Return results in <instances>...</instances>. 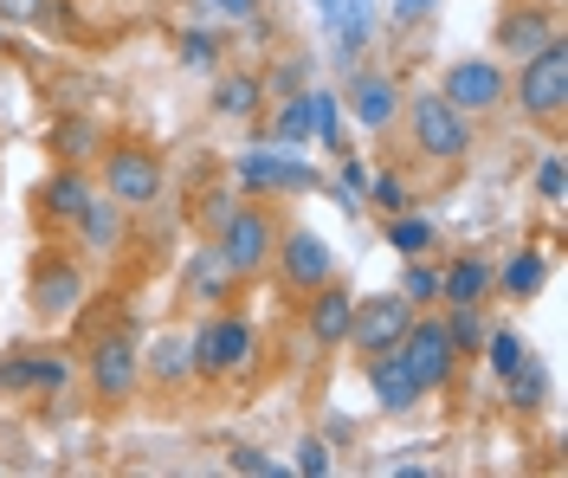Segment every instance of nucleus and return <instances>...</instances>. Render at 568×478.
<instances>
[{
  "label": "nucleus",
  "instance_id": "nucleus-1",
  "mask_svg": "<svg viewBox=\"0 0 568 478\" xmlns=\"http://www.w3.org/2000/svg\"><path fill=\"white\" fill-rule=\"evenodd\" d=\"M272 246H278V221H272V207H233L226 221L213 226V258L233 272V278H258L265 265H272Z\"/></svg>",
  "mask_w": 568,
  "mask_h": 478
},
{
  "label": "nucleus",
  "instance_id": "nucleus-2",
  "mask_svg": "<svg viewBox=\"0 0 568 478\" xmlns=\"http://www.w3.org/2000/svg\"><path fill=\"white\" fill-rule=\"evenodd\" d=\"M510 98L524 104L530 123L562 130V111H568V45H562V33L549 39V45H536L530 59H524V72H517V84H510Z\"/></svg>",
  "mask_w": 568,
  "mask_h": 478
},
{
  "label": "nucleus",
  "instance_id": "nucleus-3",
  "mask_svg": "<svg viewBox=\"0 0 568 478\" xmlns=\"http://www.w3.org/2000/svg\"><path fill=\"white\" fill-rule=\"evenodd\" d=\"M400 116H407L414 149H420L426 162H465V155H471V116L453 111L439 91H414V98H400Z\"/></svg>",
  "mask_w": 568,
  "mask_h": 478
},
{
  "label": "nucleus",
  "instance_id": "nucleus-4",
  "mask_svg": "<svg viewBox=\"0 0 568 478\" xmlns=\"http://www.w3.org/2000/svg\"><path fill=\"white\" fill-rule=\"evenodd\" d=\"M252 349H258V336L240 311H213L201 330L187 336V363L194 375H240L252 363Z\"/></svg>",
  "mask_w": 568,
  "mask_h": 478
},
{
  "label": "nucleus",
  "instance_id": "nucleus-5",
  "mask_svg": "<svg viewBox=\"0 0 568 478\" xmlns=\"http://www.w3.org/2000/svg\"><path fill=\"white\" fill-rule=\"evenodd\" d=\"M162 187H169V175H162V155L155 149H142V143L104 149V194L116 207H155Z\"/></svg>",
  "mask_w": 568,
  "mask_h": 478
},
{
  "label": "nucleus",
  "instance_id": "nucleus-6",
  "mask_svg": "<svg viewBox=\"0 0 568 478\" xmlns=\"http://www.w3.org/2000/svg\"><path fill=\"white\" fill-rule=\"evenodd\" d=\"M394 356L407 363V375H414V388H420V395H439V388L453 382V368H459V349H453V336H446L439 317H414L407 336L394 343Z\"/></svg>",
  "mask_w": 568,
  "mask_h": 478
},
{
  "label": "nucleus",
  "instance_id": "nucleus-7",
  "mask_svg": "<svg viewBox=\"0 0 568 478\" xmlns=\"http://www.w3.org/2000/svg\"><path fill=\"white\" fill-rule=\"evenodd\" d=\"M272 265H278V278L291 292H317L336 278V253H329V240L311 233V226H278V246H272Z\"/></svg>",
  "mask_w": 568,
  "mask_h": 478
},
{
  "label": "nucleus",
  "instance_id": "nucleus-8",
  "mask_svg": "<svg viewBox=\"0 0 568 478\" xmlns=\"http://www.w3.org/2000/svg\"><path fill=\"white\" fill-rule=\"evenodd\" d=\"M439 98H446L453 111H465V116H491L497 104L510 98V78H504L497 59H459L453 72L439 78Z\"/></svg>",
  "mask_w": 568,
  "mask_h": 478
},
{
  "label": "nucleus",
  "instance_id": "nucleus-9",
  "mask_svg": "<svg viewBox=\"0 0 568 478\" xmlns=\"http://www.w3.org/2000/svg\"><path fill=\"white\" fill-rule=\"evenodd\" d=\"M407 324H414V304H407L400 292L355 297V317H349V343H355V356H382V349H394V343L407 336Z\"/></svg>",
  "mask_w": 568,
  "mask_h": 478
},
{
  "label": "nucleus",
  "instance_id": "nucleus-10",
  "mask_svg": "<svg viewBox=\"0 0 568 478\" xmlns=\"http://www.w3.org/2000/svg\"><path fill=\"white\" fill-rule=\"evenodd\" d=\"M142 388V349L130 336H104L91 349V395L98 401H130Z\"/></svg>",
  "mask_w": 568,
  "mask_h": 478
},
{
  "label": "nucleus",
  "instance_id": "nucleus-11",
  "mask_svg": "<svg viewBox=\"0 0 568 478\" xmlns=\"http://www.w3.org/2000/svg\"><path fill=\"white\" fill-rule=\"evenodd\" d=\"M311 182H317V169L297 162V155H284V149L240 155V194H297V187H311Z\"/></svg>",
  "mask_w": 568,
  "mask_h": 478
},
{
  "label": "nucleus",
  "instance_id": "nucleus-12",
  "mask_svg": "<svg viewBox=\"0 0 568 478\" xmlns=\"http://www.w3.org/2000/svg\"><path fill=\"white\" fill-rule=\"evenodd\" d=\"M33 317H45V324H59L65 311H78V297H84V272L71 265V258H39L33 272Z\"/></svg>",
  "mask_w": 568,
  "mask_h": 478
},
{
  "label": "nucleus",
  "instance_id": "nucleus-13",
  "mask_svg": "<svg viewBox=\"0 0 568 478\" xmlns=\"http://www.w3.org/2000/svg\"><path fill=\"white\" fill-rule=\"evenodd\" d=\"M343 98H349V116L362 130H375V136L394 130V116H400V84H394L388 72H355Z\"/></svg>",
  "mask_w": 568,
  "mask_h": 478
},
{
  "label": "nucleus",
  "instance_id": "nucleus-14",
  "mask_svg": "<svg viewBox=\"0 0 568 478\" xmlns=\"http://www.w3.org/2000/svg\"><path fill=\"white\" fill-rule=\"evenodd\" d=\"M98 187L84 182V169H71V162H59L45 182H39V221L52 226H78V214H84V201H91Z\"/></svg>",
  "mask_w": 568,
  "mask_h": 478
},
{
  "label": "nucleus",
  "instance_id": "nucleus-15",
  "mask_svg": "<svg viewBox=\"0 0 568 478\" xmlns=\"http://www.w3.org/2000/svg\"><path fill=\"white\" fill-rule=\"evenodd\" d=\"M362 368H368V388H375V407H382V414H414V407H420V388H414V375H407V363H400L394 349L362 356Z\"/></svg>",
  "mask_w": 568,
  "mask_h": 478
},
{
  "label": "nucleus",
  "instance_id": "nucleus-16",
  "mask_svg": "<svg viewBox=\"0 0 568 478\" xmlns=\"http://www.w3.org/2000/svg\"><path fill=\"white\" fill-rule=\"evenodd\" d=\"M349 317H355V292H343L336 278L311 292V336H317V349H343L349 343Z\"/></svg>",
  "mask_w": 568,
  "mask_h": 478
},
{
  "label": "nucleus",
  "instance_id": "nucleus-17",
  "mask_svg": "<svg viewBox=\"0 0 568 478\" xmlns=\"http://www.w3.org/2000/svg\"><path fill=\"white\" fill-rule=\"evenodd\" d=\"M549 39H556V13H549V7H510V13H504V20H497V45H504V52H510V59H530L536 45H549Z\"/></svg>",
  "mask_w": 568,
  "mask_h": 478
},
{
  "label": "nucleus",
  "instance_id": "nucleus-18",
  "mask_svg": "<svg viewBox=\"0 0 568 478\" xmlns=\"http://www.w3.org/2000/svg\"><path fill=\"white\" fill-rule=\"evenodd\" d=\"M213 116H226V123H246V116L265 111V78H252V72H226L220 84H213Z\"/></svg>",
  "mask_w": 568,
  "mask_h": 478
},
{
  "label": "nucleus",
  "instance_id": "nucleus-19",
  "mask_svg": "<svg viewBox=\"0 0 568 478\" xmlns=\"http://www.w3.org/2000/svg\"><path fill=\"white\" fill-rule=\"evenodd\" d=\"M78 233H84V253L110 258L116 246H123V207H116L110 194H91L84 214H78Z\"/></svg>",
  "mask_w": 568,
  "mask_h": 478
},
{
  "label": "nucleus",
  "instance_id": "nucleus-20",
  "mask_svg": "<svg viewBox=\"0 0 568 478\" xmlns=\"http://www.w3.org/2000/svg\"><path fill=\"white\" fill-rule=\"evenodd\" d=\"M491 278L504 285V297H517V304H530V297L542 292V285H549V253H542V246H524V253L510 258L504 272H491Z\"/></svg>",
  "mask_w": 568,
  "mask_h": 478
},
{
  "label": "nucleus",
  "instance_id": "nucleus-21",
  "mask_svg": "<svg viewBox=\"0 0 568 478\" xmlns=\"http://www.w3.org/2000/svg\"><path fill=\"white\" fill-rule=\"evenodd\" d=\"M491 292V265L485 258H453L439 272V304H485Z\"/></svg>",
  "mask_w": 568,
  "mask_h": 478
},
{
  "label": "nucleus",
  "instance_id": "nucleus-22",
  "mask_svg": "<svg viewBox=\"0 0 568 478\" xmlns=\"http://www.w3.org/2000/svg\"><path fill=\"white\" fill-rule=\"evenodd\" d=\"M98 149H104V130H98L91 116H59V123H52V155H59V162L78 169V162H91Z\"/></svg>",
  "mask_w": 568,
  "mask_h": 478
},
{
  "label": "nucleus",
  "instance_id": "nucleus-23",
  "mask_svg": "<svg viewBox=\"0 0 568 478\" xmlns=\"http://www.w3.org/2000/svg\"><path fill=\"white\" fill-rule=\"evenodd\" d=\"M388 246H394V253H407V258H426L433 246H439V233H433L426 214L400 207V214H388Z\"/></svg>",
  "mask_w": 568,
  "mask_h": 478
},
{
  "label": "nucleus",
  "instance_id": "nucleus-24",
  "mask_svg": "<svg viewBox=\"0 0 568 478\" xmlns=\"http://www.w3.org/2000/svg\"><path fill=\"white\" fill-rule=\"evenodd\" d=\"M142 368H149L162 388H181V382L194 375V363H187V343H181V336H155V343H149V356H142Z\"/></svg>",
  "mask_w": 568,
  "mask_h": 478
},
{
  "label": "nucleus",
  "instance_id": "nucleus-25",
  "mask_svg": "<svg viewBox=\"0 0 568 478\" xmlns=\"http://www.w3.org/2000/svg\"><path fill=\"white\" fill-rule=\"evenodd\" d=\"M311 136H317L323 149H336L343 155V104H336V91H311Z\"/></svg>",
  "mask_w": 568,
  "mask_h": 478
},
{
  "label": "nucleus",
  "instance_id": "nucleus-26",
  "mask_svg": "<svg viewBox=\"0 0 568 478\" xmlns=\"http://www.w3.org/2000/svg\"><path fill=\"white\" fill-rule=\"evenodd\" d=\"M220 52H226V39L213 33V27H187V33H181V65H187V72H213Z\"/></svg>",
  "mask_w": 568,
  "mask_h": 478
},
{
  "label": "nucleus",
  "instance_id": "nucleus-27",
  "mask_svg": "<svg viewBox=\"0 0 568 478\" xmlns=\"http://www.w3.org/2000/svg\"><path fill=\"white\" fill-rule=\"evenodd\" d=\"M446 336H453V349L459 356H478L485 349V317H478V304H453V317H439Z\"/></svg>",
  "mask_w": 568,
  "mask_h": 478
},
{
  "label": "nucleus",
  "instance_id": "nucleus-28",
  "mask_svg": "<svg viewBox=\"0 0 568 478\" xmlns=\"http://www.w3.org/2000/svg\"><path fill=\"white\" fill-rule=\"evenodd\" d=\"M478 356H485V363H491V375L504 382L510 368H517L524 356H530V343H524L517 330H485V349H478Z\"/></svg>",
  "mask_w": 568,
  "mask_h": 478
},
{
  "label": "nucleus",
  "instance_id": "nucleus-29",
  "mask_svg": "<svg viewBox=\"0 0 568 478\" xmlns=\"http://www.w3.org/2000/svg\"><path fill=\"white\" fill-rule=\"evenodd\" d=\"M278 149H297L311 143V91H291V104L278 111V136H272Z\"/></svg>",
  "mask_w": 568,
  "mask_h": 478
},
{
  "label": "nucleus",
  "instance_id": "nucleus-30",
  "mask_svg": "<svg viewBox=\"0 0 568 478\" xmlns=\"http://www.w3.org/2000/svg\"><path fill=\"white\" fill-rule=\"evenodd\" d=\"M504 388H510V407H542V395H549V375L524 356V363L504 375Z\"/></svg>",
  "mask_w": 568,
  "mask_h": 478
},
{
  "label": "nucleus",
  "instance_id": "nucleus-31",
  "mask_svg": "<svg viewBox=\"0 0 568 478\" xmlns=\"http://www.w3.org/2000/svg\"><path fill=\"white\" fill-rule=\"evenodd\" d=\"M226 278H233V272H226L207 246V253L194 258V272H187V297H226Z\"/></svg>",
  "mask_w": 568,
  "mask_h": 478
},
{
  "label": "nucleus",
  "instance_id": "nucleus-32",
  "mask_svg": "<svg viewBox=\"0 0 568 478\" xmlns=\"http://www.w3.org/2000/svg\"><path fill=\"white\" fill-rule=\"evenodd\" d=\"M0 388H7V395H33L39 388V356H27V349L0 356Z\"/></svg>",
  "mask_w": 568,
  "mask_h": 478
},
{
  "label": "nucleus",
  "instance_id": "nucleus-33",
  "mask_svg": "<svg viewBox=\"0 0 568 478\" xmlns=\"http://www.w3.org/2000/svg\"><path fill=\"white\" fill-rule=\"evenodd\" d=\"M382 214H400V207H414V194H407V182L394 175V169H382V175H368V187H362Z\"/></svg>",
  "mask_w": 568,
  "mask_h": 478
},
{
  "label": "nucleus",
  "instance_id": "nucleus-34",
  "mask_svg": "<svg viewBox=\"0 0 568 478\" xmlns=\"http://www.w3.org/2000/svg\"><path fill=\"white\" fill-rule=\"evenodd\" d=\"M336 20H343V39H336V45H343V59H355V52H362V39H368V20H375V13H368V0H343V7H336Z\"/></svg>",
  "mask_w": 568,
  "mask_h": 478
},
{
  "label": "nucleus",
  "instance_id": "nucleus-35",
  "mask_svg": "<svg viewBox=\"0 0 568 478\" xmlns=\"http://www.w3.org/2000/svg\"><path fill=\"white\" fill-rule=\"evenodd\" d=\"M400 297H407L414 311H426V304H439V272L414 258V265H407V278H400Z\"/></svg>",
  "mask_w": 568,
  "mask_h": 478
},
{
  "label": "nucleus",
  "instance_id": "nucleus-36",
  "mask_svg": "<svg viewBox=\"0 0 568 478\" xmlns=\"http://www.w3.org/2000/svg\"><path fill=\"white\" fill-rule=\"evenodd\" d=\"M536 194H542L549 207H562V201H568V169H562V155H549V162L536 169Z\"/></svg>",
  "mask_w": 568,
  "mask_h": 478
},
{
  "label": "nucleus",
  "instance_id": "nucleus-37",
  "mask_svg": "<svg viewBox=\"0 0 568 478\" xmlns=\"http://www.w3.org/2000/svg\"><path fill=\"white\" fill-rule=\"evenodd\" d=\"M226 466H233V472H246V478H272V472H278L258 446H233V452H226Z\"/></svg>",
  "mask_w": 568,
  "mask_h": 478
},
{
  "label": "nucleus",
  "instance_id": "nucleus-38",
  "mask_svg": "<svg viewBox=\"0 0 568 478\" xmlns=\"http://www.w3.org/2000/svg\"><path fill=\"white\" fill-rule=\"evenodd\" d=\"M297 472H304V478H323V472H329V446H323V440H304V446H297Z\"/></svg>",
  "mask_w": 568,
  "mask_h": 478
},
{
  "label": "nucleus",
  "instance_id": "nucleus-39",
  "mask_svg": "<svg viewBox=\"0 0 568 478\" xmlns=\"http://www.w3.org/2000/svg\"><path fill=\"white\" fill-rule=\"evenodd\" d=\"M65 382H71V363H65V356H39V388H45V395H59Z\"/></svg>",
  "mask_w": 568,
  "mask_h": 478
},
{
  "label": "nucleus",
  "instance_id": "nucleus-40",
  "mask_svg": "<svg viewBox=\"0 0 568 478\" xmlns=\"http://www.w3.org/2000/svg\"><path fill=\"white\" fill-rule=\"evenodd\" d=\"M362 187H368V169H362V162H343V207L362 201Z\"/></svg>",
  "mask_w": 568,
  "mask_h": 478
},
{
  "label": "nucleus",
  "instance_id": "nucleus-41",
  "mask_svg": "<svg viewBox=\"0 0 568 478\" xmlns=\"http://www.w3.org/2000/svg\"><path fill=\"white\" fill-rule=\"evenodd\" d=\"M52 0H0V20H39Z\"/></svg>",
  "mask_w": 568,
  "mask_h": 478
},
{
  "label": "nucleus",
  "instance_id": "nucleus-42",
  "mask_svg": "<svg viewBox=\"0 0 568 478\" xmlns=\"http://www.w3.org/2000/svg\"><path fill=\"white\" fill-rule=\"evenodd\" d=\"M207 7H213V13H226V20H246L258 0H207Z\"/></svg>",
  "mask_w": 568,
  "mask_h": 478
},
{
  "label": "nucleus",
  "instance_id": "nucleus-43",
  "mask_svg": "<svg viewBox=\"0 0 568 478\" xmlns=\"http://www.w3.org/2000/svg\"><path fill=\"white\" fill-rule=\"evenodd\" d=\"M433 0H394V20H420Z\"/></svg>",
  "mask_w": 568,
  "mask_h": 478
},
{
  "label": "nucleus",
  "instance_id": "nucleus-44",
  "mask_svg": "<svg viewBox=\"0 0 568 478\" xmlns=\"http://www.w3.org/2000/svg\"><path fill=\"white\" fill-rule=\"evenodd\" d=\"M336 7H343V0H317V13H323V20H336Z\"/></svg>",
  "mask_w": 568,
  "mask_h": 478
},
{
  "label": "nucleus",
  "instance_id": "nucleus-45",
  "mask_svg": "<svg viewBox=\"0 0 568 478\" xmlns=\"http://www.w3.org/2000/svg\"><path fill=\"white\" fill-rule=\"evenodd\" d=\"M0 45H7V20H0Z\"/></svg>",
  "mask_w": 568,
  "mask_h": 478
}]
</instances>
